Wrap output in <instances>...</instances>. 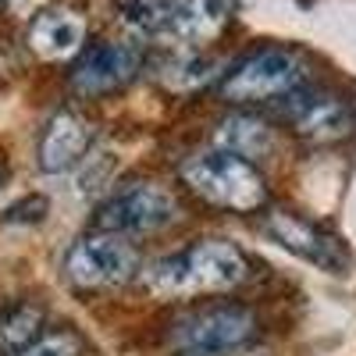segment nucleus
<instances>
[{"instance_id": "1", "label": "nucleus", "mask_w": 356, "mask_h": 356, "mask_svg": "<svg viewBox=\"0 0 356 356\" xmlns=\"http://www.w3.org/2000/svg\"><path fill=\"white\" fill-rule=\"evenodd\" d=\"M250 278V260L243 250L232 243L207 239L189 246L186 253L157 260L146 271L143 285L161 300H175V296H200V292H225L235 289Z\"/></svg>"}, {"instance_id": "2", "label": "nucleus", "mask_w": 356, "mask_h": 356, "mask_svg": "<svg viewBox=\"0 0 356 356\" xmlns=\"http://www.w3.org/2000/svg\"><path fill=\"white\" fill-rule=\"evenodd\" d=\"M182 178L200 200L225 207V211L250 214V211H260L267 200V186H264L260 171L246 157H235L225 150L200 154V157L186 161Z\"/></svg>"}, {"instance_id": "3", "label": "nucleus", "mask_w": 356, "mask_h": 356, "mask_svg": "<svg viewBox=\"0 0 356 356\" xmlns=\"http://www.w3.org/2000/svg\"><path fill=\"white\" fill-rule=\"evenodd\" d=\"M257 335V314L243 303L200 307L175 321L171 342L189 356H221L232 349H243Z\"/></svg>"}, {"instance_id": "4", "label": "nucleus", "mask_w": 356, "mask_h": 356, "mask_svg": "<svg viewBox=\"0 0 356 356\" xmlns=\"http://www.w3.org/2000/svg\"><path fill=\"white\" fill-rule=\"evenodd\" d=\"M300 79H303L300 54L285 47H264L228 72V79L221 82V97L228 104H260L296 89Z\"/></svg>"}, {"instance_id": "5", "label": "nucleus", "mask_w": 356, "mask_h": 356, "mask_svg": "<svg viewBox=\"0 0 356 356\" xmlns=\"http://www.w3.org/2000/svg\"><path fill=\"white\" fill-rule=\"evenodd\" d=\"M139 267V253L122 243L118 235H89V239L75 243L68 260H65V271L79 289H111V285H122L136 275Z\"/></svg>"}, {"instance_id": "6", "label": "nucleus", "mask_w": 356, "mask_h": 356, "mask_svg": "<svg viewBox=\"0 0 356 356\" xmlns=\"http://www.w3.org/2000/svg\"><path fill=\"white\" fill-rule=\"evenodd\" d=\"M178 218V203L161 186H132L125 193L111 196L93 214V228L107 235L125 232H157Z\"/></svg>"}, {"instance_id": "7", "label": "nucleus", "mask_w": 356, "mask_h": 356, "mask_svg": "<svg viewBox=\"0 0 356 356\" xmlns=\"http://www.w3.org/2000/svg\"><path fill=\"white\" fill-rule=\"evenodd\" d=\"M264 232L271 235L278 246H285L289 253L303 257V260L324 267V271H332V275L346 271L349 260H353V253L342 246V239H335L332 232L317 228L314 221H307V218H300V214L271 211V214L264 218Z\"/></svg>"}, {"instance_id": "8", "label": "nucleus", "mask_w": 356, "mask_h": 356, "mask_svg": "<svg viewBox=\"0 0 356 356\" xmlns=\"http://www.w3.org/2000/svg\"><path fill=\"white\" fill-rule=\"evenodd\" d=\"M285 118L292 122L296 132L314 143L342 139V136H349V125H353L349 104L335 93H292Z\"/></svg>"}, {"instance_id": "9", "label": "nucleus", "mask_w": 356, "mask_h": 356, "mask_svg": "<svg viewBox=\"0 0 356 356\" xmlns=\"http://www.w3.org/2000/svg\"><path fill=\"white\" fill-rule=\"evenodd\" d=\"M139 68V57L125 43H97L93 50H86V57L72 72V89L82 97H100L111 89L125 86Z\"/></svg>"}, {"instance_id": "10", "label": "nucleus", "mask_w": 356, "mask_h": 356, "mask_svg": "<svg viewBox=\"0 0 356 356\" xmlns=\"http://www.w3.org/2000/svg\"><path fill=\"white\" fill-rule=\"evenodd\" d=\"M89 146H93V125L82 114L61 111L40 139V168L50 175L72 171L89 154Z\"/></svg>"}, {"instance_id": "11", "label": "nucleus", "mask_w": 356, "mask_h": 356, "mask_svg": "<svg viewBox=\"0 0 356 356\" xmlns=\"http://www.w3.org/2000/svg\"><path fill=\"white\" fill-rule=\"evenodd\" d=\"M86 40V22L82 15L75 11H65V8H54V11H43L33 29H29V43L40 57L47 61H61V57H72Z\"/></svg>"}, {"instance_id": "12", "label": "nucleus", "mask_w": 356, "mask_h": 356, "mask_svg": "<svg viewBox=\"0 0 356 356\" xmlns=\"http://www.w3.org/2000/svg\"><path fill=\"white\" fill-rule=\"evenodd\" d=\"M235 18V0H186L178 4V15L168 33L182 43H211L225 33V25Z\"/></svg>"}, {"instance_id": "13", "label": "nucleus", "mask_w": 356, "mask_h": 356, "mask_svg": "<svg viewBox=\"0 0 356 356\" xmlns=\"http://www.w3.org/2000/svg\"><path fill=\"white\" fill-rule=\"evenodd\" d=\"M218 143L225 146V154H235V157H264V154H271V146H275V132L271 125H264L257 122V118H228V122L218 129Z\"/></svg>"}, {"instance_id": "14", "label": "nucleus", "mask_w": 356, "mask_h": 356, "mask_svg": "<svg viewBox=\"0 0 356 356\" xmlns=\"http://www.w3.org/2000/svg\"><path fill=\"white\" fill-rule=\"evenodd\" d=\"M118 22L136 36H157L168 33L175 15H178V0H114Z\"/></svg>"}, {"instance_id": "15", "label": "nucleus", "mask_w": 356, "mask_h": 356, "mask_svg": "<svg viewBox=\"0 0 356 356\" xmlns=\"http://www.w3.org/2000/svg\"><path fill=\"white\" fill-rule=\"evenodd\" d=\"M40 324H43V310L33 303H18L15 310H8L0 317V353L18 356L22 349H29L40 335Z\"/></svg>"}, {"instance_id": "16", "label": "nucleus", "mask_w": 356, "mask_h": 356, "mask_svg": "<svg viewBox=\"0 0 356 356\" xmlns=\"http://www.w3.org/2000/svg\"><path fill=\"white\" fill-rule=\"evenodd\" d=\"M79 353H82V342H79L75 332H57V335H47V339L33 342L18 356H79Z\"/></svg>"}, {"instance_id": "17", "label": "nucleus", "mask_w": 356, "mask_h": 356, "mask_svg": "<svg viewBox=\"0 0 356 356\" xmlns=\"http://www.w3.org/2000/svg\"><path fill=\"white\" fill-rule=\"evenodd\" d=\"M211 68H214V61L211 57H200V61H182V65H175V79H171V86L175 89H193V86H203L207 79H211Z\"/></svg>"}, {"instance_id": "18", "label": "nucleus", "mask_w": 356, "mask_h": 356, "mask_svg": "<svg viewBox=\"0 0 356 356\" xmlns=\"http://www.w3.org/2000/svg\"><path fill=\"white\" fill-rule=\"evenodd\" d=\"M0 182H4V171H0Z\"/></svg>"}]
</instances>
